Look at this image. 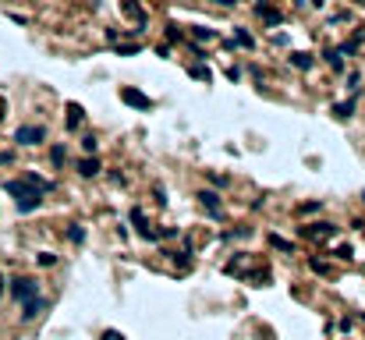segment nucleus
Returning <instances> with one entry per match:
<instances>
[{"label":"nucleus","mask_w":365,"mask_h":340,"mask_svg":"<svg viewBox=\"0 0 365 340\" xmlns=\"http://www.w3.org/2000/svg\"><path fill=\"white\" fill-rule=\"evenodd\" d=\"M4 192H7V195H14L18 213H36V209L43 205V192H36L25 177H21V181H4Z\"/></svg>","instance_id":"nucleus-1"},{"label":"nucleus","mask_w":365,"mask_h":340,"mask_svg":"<svg viewBox=\"0 0 365 340\" xmlns=\"http://www.w3.org/2000/svg\"><path fill=\"white\" fill-rule=\"evenodd\" d=\"M39 294V283L32 280V276H14L11 280V298L14 301H29V298H36Z\"/></svg>","instance_id":"nucleus-2"},{"label":"nucleus","mask_w":365,"mask_h":340,"mask_svg":"<svg viewBox=\"0 0 365 340\" xmlns=\"http://www.w3.org/2000/svg\"><path fill=\"white\" fill-rule=\"evenodd\" d=\"M43 138H46V128H43V124H21V128L14 132V142H18V145H39Z\"/></svg>","instance_id":"nucleus-3"},{"label":"nucleus","mask_w":365,"mask_h":340,"mask_svg":"<svg viewBox=\"0 0 365 340\" xmlns=\"http://www.w3.org/2000/svg\"><path fill=\"white\" fill-rule=\"evenodd\" d=\"M333 234H337L333 223H308V227H301V238L305 241H330Z\"/></svg>","instance_id":"nucleus-4"},{"label":"nucleus","mask_w":365,"mask_h":340,"mask_svg":"<svg viewBox=\"0 0 365 340\" xmlns=\"http://www.w3.org/2000/svg\"><path fill=\"white\" fill-rule=\"evenodd\" d=\"M121 99H124L128 107H139V110H149V107H152V99H149L146 92H139V89H121Z\"/></svg>","instance_id":"nucleus-5"},{"label":"nucleus","mask_w":365,"mask_h":340,"mask_svg":"<svg viewBox=\"0 0 365 340\" xmlns=\"http://www.w3.org/2000/svg\"><path fill=\"white\" fill-rule=\"evenodd\" d=\"M43 308H46V301H43V298L36 294V298H29V301H21V319H25V323H32V319H36V316H39Z\"/></svg>","instance_id":"nucleus-6"},{"label":"nucleus","mask_w":365,"mask_h":340,"mask_svg":"<svg viewBox=\"0 0 365 340\" xmlns=\"http://www.w3.org/2000/svg\"><path fill=\"white\" fill-rule=\"evenodd\" d=\"M121 11H124V14H128V18H132L135 25H139V32L146 29V11H142L139 4H132V0H124V4H121Z\"/></svg>","instance_id":"nucleus-7"},{"label":"nucleus","mask_w":365,"mask_h":340,"mask_svg":"<svg viewBox=\"0 0 365 340\" xmlns=\"http://www.w3.org/2000/svg\"><path fill=\"white\" fill-rule=\"evenodd\" d=\"M199 202L206 205V213H210V216H220V195H217V192L202 188V192H199Z\"/></svg>","instance_id":"nucleus-8"},{"label":"nucleus","mask_w":365,"mask_h":340,"mask_svg":"<svg viewBox=\"0 0 365 340\" xmlns=\"http://www.w3.org/2000/svg\"><path fill=\"white\" fill-rule=\"evenodd\" d=\"M255 14H259V18H266L270 25H280V21H284V18H280V11L266 7V0H255Z\"/></svg>","instance_id":"nucleus-9"},{"label":"nucleus","mask_w":365,"mask_h":340,"mask_svg":"<svg viewBox=\"0 0 365 340\" xmlns=\"http://www.w3.org/2000/svg\"><path fill=\"white\" fill-rule=\"evenodd\" d=\"M291 64H294L298 71H308L312 64H316V57H312L308 50H298V54H291Z\"/></svg>","instance_id":"nucleus-10"},{"label":"nucleus","mask_w":365,"mask_h":340,"mask_svg":"<svg viewBox=\"0 0 365 340\" xmlns=\"http://www.w3.org/2000/svg\"><path fill=\"white\" fill-rule=\"evenodd\" d=\"M337 121H351V114H355V99H348V103H333V110H330Z\"/></svg>","instance_id":"nucleus-11"},{"label":"nucleus","mask_w":365,"mask_h":340,"mask_svg":"<svg viewBox=\"0 0 365 340\" xmlns=\"http://www.w3.org/2000/svg\"><path fill=\"white\" fill-rule=\"evenodd\" d=\"M82 121H85V110H82L78 103H68V132H74Z\"/></svg>","instance_id":"nucleus-12"},{"label":"nucleus","mask_w":365,"mask_h":340,"mask_svg":"<svg viewBox=\"0 0 365 340\" xmlns=\"http://www.w3.org/2000/svg\"><path fill=\"white\" fill-rule=\"evenodd\" d=\"M163 255H167V259H174V266H177L181 273L192 270V255H188V252H163Z\"/></svg>","instance_id":"nucleus-13"},{"label":"nucleus","mask_w":365,"mask_h":340,"mask_svg":"<svg viewBox=\"0 0 365 340\" xmlns=\"http://www.w3.org/2000/svg\"><path fill=\"white\" fill-rule=\"evenodd\" d=\"M78 174H82V177H96V174H99V160H96V156L82 160V163H78Z\"/></svg>","instance_id":"nucleus-14"},{"label":"nucleus","mask_w":365,"mask_h":340,"mask_svg":"<svg viewBox=\"0 0 365 340\" xmlns=\"http://www.w3.org/2000/svg\"><path fill=\"white\" fill-rule=\"evenodd\" d=\"M234 43H238V46H245V50H252V46H255L252 32H245V29H234Z\"/></svg>","instance_id":"nucleus-15"},{"label":"nucleus","mask_w":365,"mask_h":340,"mask_svg":"<svg viewBox=\"0 0 365 340\" xmlns=\"http://www.w3.org/2000/svg\"><path fill=\"white\" fill-rule=\"evenodd\" d=\"M192 36H195L199 43H210V39H217V32H213V29H206V25H195V29H192Z\"/></svg>","instance_id":"nucleus-16"},{"label":"nucleus","mask_w":365,"mask_h":340,"mask_svg":"<svg viewBox=\"0 0 365 340\" xmlns=\"http://www.w3.org/2000/svg\"><path fill=\"white\" fill-rule=\"evenodd\" d=\"M326 64H330L333 71H344V61H341V54H337V50H326Z\"/></svg>","instance_id":"nucleus-17"},{"label":"nucleus","mask_w":365,"mask_h":340,"mask_svg":"<svg viewBox=\"0 0 365 340\" xmlns=\"http://www.w3.org/2000/svg\"><path fill=\"white\" fill-rule=\"evenodd\" d=\"M68 238H71L74 245H82V241H85V227H78V223H71V227H68Z\"/></svg>","instance_id":"nucleus-18"},{"label":"nucleus","mask_w":365,"mask_h":340,"mask_svg":"<svg viewBox=\"0 0 365 340\" xmlns=\"http://www.w3.org/2000/svg\"><path fill=\"white\" fill-rule=\"evenodd\" d=\"M270 245H273V248H280V252H294L291 241H284V238H277V234H270Z\"/></svg>","instance_id":"nucleus-19"},{"label":"nucleus","mask_w":365,"mask_h":340,"mask_svg":"<svg viewBox=\"0 0 365 340\" xmlns=\"http://www.w3.org/2000/svg\"><path fill=\"white\" fill-rule=\"evenodd\" d=\"M36 263H39V266H57V255H54V252H39Z\"/></svg>","instance_id":"nucleus-20"},{"label":"nucleus","mask_w":365,"mask_h":340,"mask_svg":"<svg viewBox=\"0 0 365 340\" xmlns=\"http://www.w3.org/2000/svg\"><path fill=\"white\" fill-rule=\"evenodd\" d=\"M192 71V78H202V82H210V68L206 64H195V68H188Z\"/></svg>","instance_id":"nucleus-21"},{"label":"nucleus","mask_w":365,"mask_h":340,"mask_svg":"<svg viewBox=\"0 0 365 340\" xmlns=\"http://www.w3.org/2000/svg\"><path fill=\"white\" fill-rule=\"evenodd\" d=\"M139 50H142L139 43H132V46H117V57H135Z\"/></svg>","instance_id":"nucleus-22"},{"label":"nucleus","mask_w":365,"mask_h":340,"mask_svg":"<svg viewBox=\"0 0 365 340\" xmlns=\"http://www.w3.org/2000/svg\"><path fill=\"white\" fill-rule=\"evenodd\" d=\"M50 160H54V167H61L64 163V145H54L50 149Z\"/></svg>","instance_id":"nucleus-23"},{"label":"nucleus","mask_w":365,"mask_h":340,"mask_svg":"<svg viewBox=\"0 0 365 340\" xmlns=\"http://www.w3.org/2000/svg\"><path fill=\"white\" fill-rule=\"evenodd\" d=\"M167 39L170 43H181V25H167Z\"/></svg>","instance_id":"nucleus-24"},{"label":"nucleus","mask_w":365,"mask_h":340,"mask_svg":"<svg viewBox=\"0 0 365 340\" xmlns=\"http://www.w3.org/2000/svg\"><path fill=\"white\" fill-rule=\"evenodd\" d=\"M82 149H85V152H96V149H99V142H96L92 135H85V138H82Z\"/></svg>","instance_id":"nucleus-25"},{"label":"nucleus","mask_w":365,"mask_h":340,"mask_svg":"<svg viewBox=\"0 0 365 340\" xmlns=\"http://www.w3.org/2000/svg\"><path fill=\"white\" fill-rule=\"evenodd\" d=\"M308 266H312V270H316V273H323V276H326V273H330V266H326V263H323V259H312V263H308Z\"/></svg>","instance_id":"nucleus-26"},{"label":"nucleus","mask_w":365,"mask_h":340,"mask_svg":"<svg viewBox=\"0 0 365 340\" xmlns=\"http://www.w3.org/2000/svg\"><path fill=\"white\" fill-rule=\"evenodd\" d=\"M337 259H344V263H348V259H351V245H341V248H337Z\"/></svg>","instance_id":"nucleus-27"},{"label":"nucleus","mask_w":365,"mask_h":340,"mask_svg":"<svg viewBox=\"0 0 365 340\" xmlns=\"http://www.w3.org/2000/svg\"><path fill=\"white\" fill-rule=\"evenodd\" d=\"M103 340H124V337H121L117 330H103Z\"/></svg>","instance_id":"nucleus-28"},{"label":"nucleus","mask_w":365,"mask_h":340,"mask_svg":"<svg viewBox=\"0 0 365 340\" xmlns=\"http://www.w3.org/2000/svg\"><path fill=\"white\" fill-rule=\"evenodd\" d=\"M11 160H14L11 152H0V167H4V163H11Z\"/></svg>","instance_id":"nucleus-29"},{"label":"nucleus","mask_w":365,"mask_h":340,"mask_svg":"<svg viewBox=\"0 0 365 340\" xmlns=\"http://www.w3.org/2000/svg\"><path fill=\"white\" fill-rule=\"evenodd\" d=\"M308 4H312V7H323V4H326V0H308Z\"/></svg>","instance_id":"nucleus-30"},{"label":"nucleus","mask_w":365,"mask_h":340,"mask_svg":"<svg viewBox=\"0 0 365 340\" xmlns=\"http://www.w3.org/2000/svg\"><path fill=\"white\" fill-rule=\"evenodd\" d=\"M0 298H4V273H0Z\"/></svg>","instance_id":"nucleus-31"},{"label":"nucleus","mask_w":365,"mask_h":340,"mask_svg":"<svg viewBox=\"0 0 365 340\" xmlns=\"http://www.w3.org/2000/svg\"><path fill=\"white\" fill-rule=\"evenodd\" d=\"M217 4H223V7H230V4H234V0H217Z\"/></svg>","instance_id":"nucleus-32"},{"label":"nucleus","mask_w":365,"mask_h":340,"mask_svg":"<svg viewBox=\"0 0 365 340\" xmlns=\"http://www.w3.org/2000/svg\"><path fill=\"white\" fill-rule=\"evenodd\" d=\"M0 117H4V99H0Z\"/></svg>","instance_id":"nucleus-33"},{"label":"nucleus","mask_w":365,"mask_h":340,"mask_svg":"<svg viewBox=\"0 0 365 340\" xmlns=\"http://www.w3.org/2000/svg\"><path fill=\"white\" fill-rule=\"evenodd\" d=\"M358 4H365V0H358Z\"/></svg>","instance_id":"nucleus-34"}]
</instances>
